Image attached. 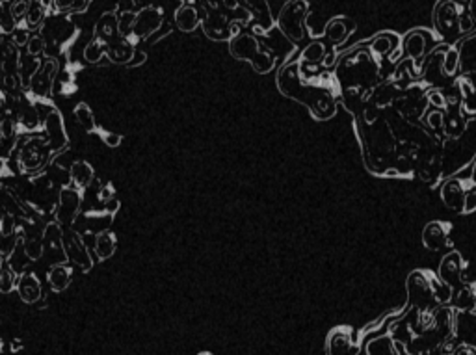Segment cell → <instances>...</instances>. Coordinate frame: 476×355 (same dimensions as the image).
Masks as SVG:
<instances>
[{"label":"cell","mask_w":476,"mask_h":355,"mask_svg":"<svg viewBox=\"0 0 476 355\" xmlns=\"http://www.w3.org/2000/svg\"><path fill=\"white\" fill-rule=\"evenodd\" d=\"M231 54L236 58V60H246L253 65V69L257 73H268L274 67V56L270 52H264L258 49L257 39L249 34H236L233 39H231Z\"/></svg>","instance_id":"obj_1"},{"label":"cell","mask_w":476,"mask_h":355,"mask_svg":"<svg viewBox=\"0 0 476 355\" xmlns=\"http://www.w3.org/2000/svg\"><path fill=\"white\" fill-rule=\"evenodd\" d=\"M54 155L51 151V145L47 142L45 134H32L26 138L21 147H19V167L24 173L37 171L39 167H43L47 162L51 160V156Z\"/></svg>","instance_id":"obj_2"},{"label":"cell","mask_w":476,"mask_h":355,"mask_svg":"<svg viewBox=\"0 0 476 355\" xmlns=\"http://www.w3.org/2000/svg\"><path fill=\"white\" fill-rule=\"evenodd\" d=\"M307 10H309L307 0H290L283 6L281 13H279V28L292 43L304 39V23Z\"/></svg>","instance_id":"obj_3"},{"label":"cell","mask_w":476,"mask_h":355,"mask_svg":"<svg viewBox=\"0 0 476 355\" xmlns=\"http://www.w3.org/2000/svg\"><path fill=\"white\" fill-rule=\"evenodd\" d=\"M407 296L409 305L420 313H430L437 305L436 294L431 288V279L424 272H413L407 279Z\"/></svg>","instance_id":"obj_4"},{"label":"cell","mask_w":476,"mask_h":355,"mask_svg":"<svg viewBox=\"0 0 476 355\" xmlns=\"http://www.w3.org/2000/svg\"><path fill=\"white\" fill-rule=\"evenodd\" d=\"M82 205V194L76 186H63L58 194L56 206H54V218L62 227H71L78 216Z\"/></svg>","instance_id":"obj_5"},{"label":"cell","mask_w":476,"mask_h":355,"mask_svg":"<svg viewBox=\"0 0 476 355\" xmlns=\"http://www.w3.org/2000/svg\"><path fill=\"white\" fill-rule=\"evenodd\" d=\"M327 355H359L361 348L354 338V329L350 326H337L327 333L326 338Z\"/></svg>","instance_id":"obj_6"},{"label":"cell","mask_w":476,"mask_h":355,"mask_svg":"<svg viewBox=\"0 0 476 355\" xmlns=\"http://www.w3.org/2000/svg\"><path fill=\"white\" fill-rule=\"evenodd\" d=\"M65 231H62V225L54 221V224H47L43 229V257L51 260V264H62L67 260V253H65V240H63Z\"/></svg>","instance_id":"obj_7"},{"label":"cell","mask_w":476,"mask_h":355,"mask_svg":"<svg viewBox=\"0 0 476 355\" xmlns=\"http://www.w3.org/2000/svg\"><path fill=\"white\" fill-rule=\"evenodd\" d=\"M63 240H65V253H67V260H69L73 266L80 268L82 272H88V270L93 268V260L92 255L88 251L86 244L82 240V236L76 233V231H65L63 235Z\"/></svg>","instance_id":"obj_8"},{"label":"cell","mask_w":476,"mask_h":355,"mask_svg":"<svg viewBox=\"0 0 476 355\" xmlns=\"http://www.w3.org/2000/svg\"><path fill=\"white\" fill-rule=\"evenodd\" d=\"M43 134L47 136V142L51 145L52 153H60L67 147V134H65V125L63 117L58 110H52L51 114L43 119Z\"/></svg>","instance_id":"obj_9"},{"label":"cell","mask_w":476,"mask_h":355,"mask_svg":"<svg viewBox=\"0 0 476 355\" xmlns=\"http://www.w3.org/2000/svg\"><path fill=\"white\" fill-rule=\"evenodd\" d=\"M58 73V62L54 58H47L45 62L41 63L37 75L34 76V80L30 84V92L34 93L35 97H49L54 86V78Z\"/></svg>","instance_id":"obj_10"},{"label":"cell","mask_w":476,"mask_h":355,"mask_svg":"<svg viewBox=\"0 0 476 355\" xmlns=\"http://www.w3.org/2000/svg\"><path fill=\"white\" fill-rule=\"evenodd\" d=\"M162 21H164V15H162V10L156 6L144 8L142 12L136 15V23H134V30L132 34L138 35V37H147L149 34L156 32L160 28Z\"/></svg>","instance_id":"obj_11"},{"label":"cell","mask_w":476,"mask_h":355,"mask_svg":"<svg viewBox=\"0 0 476 355\" xmlns=\"http://www.w3.org/2000/svg\"><path fill=\"white\" fill-rule=\"evenodd\" d=\"M17 292L24 303H37L41 299V294H43L41 281L37 279V275L32 272H24L23 275H19Z\"/></svg>","instance_id":"obj_12"},{"label":"cell","mask_w":476,"mask_h":355,"mask_svg":"<svg viewBox=\"0 0 476 355\" xmlns=\"http://www.w3.org/2000/svg\"><path fill=\"white\" fill-rule=\"evenodd\" d=\"M439 277L450 287H459L461 285V258L458 253H450L443 258L441 268H439Z\"/></svg>","instance_id":"obj_13"},{"label":"cell","mask_w":476,"mask_h":355,"mask_svg":"<svg viewBox=\"0 0 476 355\" xmlns=\"http://www.w3.org/2000/svg\"><path fill=\"white\" fill-rule=\"evenodd\" d=\"M71 279H73V268L65 262L52 264L47 274V283L54 292H63L71 285Z\"/></svg>","instance_id":"obj_14"},{"label":"cell","mask_w":476,"mask_h":355,"mask_svg":"<svg viewBox=\"0 0 476 355\" xmlns=\"http://www.w3.org/2000/svg\"><path fill=\"white\" fill-rule=\"evenodd\" d=\"M95 34H97L95 39L103 41L106 47H108L110 43H114L115 39H119L121 32H119V21H117V15H115V13H106L104 17L99 19Z\"/></svg>","instance_id":"obj_15"},{"label":"cell","mask_w":476,"mask_h":355,"mask_svg":"<svg viewBox=\"0 0 476 355\" xmlns=\"http://www.w3.org/2000/svg\"><path fill=\"white\" fill-rule=\"evenodd\" d=\"M73 30L75 26L71 24L69 17L67 15H60V17H54L49 21L47 24V34L51 35L54 43H63L67 41L73 35Z\"/></svg>","instance_id":"obj_16"},{"label":"cell","mask_w":476,"mask_h":355,"mask_svg":"<svg viewBox=\"0 0 476 355\" xmlns=\"http://www.w3.org/2000/svg\"><path fill=\"white\" fill-rule=\"evenodd\" d=\"M4 258H6L8 264H10V268H12L17 275H23L24 272H26V266H28L32 260H30V257L26 255L23 236L15 240V244H13V247H12V251L8 253V257H4Z\"/></svg>","instance_id":"obj_17"},{"label":"cell","mask_w":476,"mask_h":355,"mask_svg":"<svg viewBox=\"0 0 476 355\" xmlns=\"http://www.w3.org/2000/svg\"><path fill=\"white\" fill-rule=\"evenodd\" d=\"M205 32H207V35H210V37H214V39H227V37H235V34L231 32V26L229 23H227V19L224 17V15H220V13H212V15H208L207 21H205Z\"/></svg>","instance_id":"obj_18"},{"label":"cell","mask_w":476,"mask_h":355,"mask_svg":"<svg viewBox=\"0 0 476 355\" xmlns=\"http://www.w3.org/2000/svg\"><path fill=\"white\" fill-rule=\"evenodd\" d=\"M17 121L21 128L26 132H34L37 130L39 126V114H37V108L34 104L28 103V101H21V104L17 106Z\"/></svg>","instance_id":"obj_19"},{"label":"cell","mask_w":476,"mask_h":355,"mask_svg":"<svg viewBox=\"0 0 476 355\" xmlns=\"http://www.w3.org/2000/svg\"><path fill=\"white\" fill-rule=\"evenodd\" d=\"M422 240H424V246L428 247V249L439 251V249L447 244V229H445V225L439 224V221H434V224L426 225Z\"/></svg>","instance_id":"obj_20"},{"label":"cell","mask_w":476,"mask_h":355,"mask_svg":"<svg viewBox=\"0 0 476 355\" xmlns=\"http://www.w3.org/2000/svg\"><path fill=\"white\" fill-rule=\"evenodd\" d=\"M69 181L78 190L86 188L93 181V167L84 160L73 162L69 167Z\"/></svg>","instance_id":"obj_21"},{"label":"cell","mask_w":476,"mask_h":355,"mask_svg":"<svg viewBox=\"0 0 476 355\" xmlns=\"http://www.w3.org/2000/svg\"><path fill=\"white\" fill-rule=\"evenodd\" d=\"M441 197L447 203V206H450L454 210L465 208V197H467V194L461 190V183L459 181H450V183L445 184Z\"/></svg>","instance_id":"obj_22"},{"label":"cell","mask_w":476,"mask_h":355,"mask_svg":"<svg viewBox=\"0 0 476 355\" xmlns=\"http://www.w3.org/2000/svg\"><path fill=\"white\" fill-rule=\"evenodd\" d=\"M115 247H117V238L112 231H101L95 236V255H97L101 260H106L115 253Z\"/></svg>","instance_id":"obj_23"},{"label":"cell","mask_w":476,"mask_h":355,"mask_svg":"<svg viewBox=\"0 0 476 355\" xmlns=\"http://www.w3.org/2000/svg\"><path fill=\"white\" fill-rule=\"evenodd\" d=\"M134 52L136 51L131 47V41H126L125 37H119V39H115L114 43H110L106 47V54L115 63H125L128 60H132Z\"/></svg>","instance_id":"obj_24"},{"label":"cell","mask_w":476,"mask_h":355,"mask_svg":"<svg viewBox=\"0 0 476 355\" xmlns=\"http://www.w3.org/2000/svg\"><path fill=\"white\" fill-rule=\"evenodd\" d=\"M0 142H2V158L6 160L12 149H15V121L13 117L4 115L0 123Z\"/></svg>","instance_id":"obj_25"},{"label":"cell","mask_w":476,"mask_h":355,"mask_svg":"<svg viewBox=\"0 0 476 355\" xmlns=\"http://www.w3.org/2000/svg\"><path fill=\"white\" fill-rule=\"evenodd\" d=\"M352 28H354V23L346 19H331L326 26V37L333 43H342L350 35Z\"/></svg>","instance_id":"obj_26"},{"label":"cell","mask_w":476,"mask_h":355,"mask_svg":"<svg viewBox=\"0 0 476 355\" xmlns=\"http://www.w3.org/2000/svg\"><path fill=\"white\" fill-rule=\"evenodd\" d=\"M367 355H400V353H398L396 344H395V340L391 338V335H383V337L368 340Z\"/></svg>","instance_id":"obj_27"},{"label":"cell","mask_w":476,"mask_h":355,"mask_svg":"<svg viewBox=\"0 0 476 355\" xmlns=\"http://www.w3.org/2000/svg\"><path fill=\"white\" fill-rule=\"evenodd\" d=\"M39 60H35V56H30V54H26L24 58H21V65H19V78H21V84H23V87H30V84H32V80H34V76L37 75V71H39L41 67Z\"/></svg>","instance_id":"obj_28"},{"label":"cell","mask_w":476,"mask_h":355,"mask_svg":"<svg viewBox=\"0 0 476 355\" xmlns=\"http://www.w3.org/2000/svg\"><path fill=\"white\" fill-rule=\"evenodd\" d=\"M175 23H177L179 30L183 32H192V30L199 24V15L197 10L192 6H183L175 12Z\"/></svg>","instance_id":"obj_29"},{"label":"cell","mask_w":476,"mask_h":355,"mask_svg":"<svg viewBox=\"0 0 476 355\" xmlns=\"http://www.w3.org/2000/svg\"><path fill=\"white\" fill-rule=\"evenodd\" d=\"M19 65H21V56L17 52V47L4 43V60H2V71L4 75L19 76Z\"/></svg>","instance_id":"obj_30"},{"label":"cell","mask_w":476,"mask_h":355,"mask_svg":"<svg viewBox=\"0 0 476 355\" xmlns=\"http://www.w3.org/2000/svg\"><path fill=\"white\" fill-rule=\"evenodd\" d=\"M75 117L78 121V125L88 132L97 130V123H95V117H93L92 108L88 106L86 103H80L75 106Z\"/></svg>","instance_id":"obj_31"},{"label":"cell","mask_w":476,"mask_h":355,"mask_svg":"<svg viewBox=\"0 0 476 355\" xmlns=\"http://www.w3.org/2000/svg\"><path fill=\"white\" fill-rule=\"evenodd\" d=\"M326 47H324V43H320V41H313V43H309V45L305 47L304 52H301V56H299V60L301 62H311V63H320L324 58H326Z\"/></svg>","instance_id":"obj_32"},{"label":"cell","mask_w":476,"mask_h":355,"mask_svg":"<svg viewBox=\"0 0 476 355\" xmlns=\"http://www.w3.org/2000/svg\"><path fill=\"white\" fill-rule=\"evenodd\" d=\"M17 283H19L17 274H15V272L10 268L8 260L4 258L2 272H0V290H2L4 294H10L12 290H15V288H17Z\"/></svg>","instance_id":"obj_33"},{"label":"cell","mask_w":476,"mask_h":355,"mask_svg":"<svg viewBox=\"0 0 476 355\" xmlns=\"http://www.w3.org/2000/svg\"><path fill=\"white\" fill-rule=\"evenodd\" d=\"M104 54H106V45L99 39L92 41V43L84 49V60L90 63H97Z\"/></svg>","instance_id":"obj_34"},{"label":"cell","mask_w":476,"mask_h":355,"mask_svg":"<svg viewBox=\"0 0 476 355\" xmlns=\"http://www.w3.org/2000/svg\"><path fill=\"white\" fill-rule=\"evenodd\" d=\"M45 12H47V6H43L41 2H37V0H32V6H30L28 13H26V26H37V24L43 21V17H45Z\"/></svg>","instance_id":"obj_35"},{"label":"cell","mask_w":476,"mask_h":355,"mask_svg":"<svg viewBox=\"0 0 476 355\" xmlns=\"http://www.w3.org/2000/svg\"><path fill=\"white\" fill-rule=\"evenodd\" d=\"M406 52L411 58H419L424 52V37L420 34H411L406 39Z\"/></svg>","instance_id":"obj_36"},{"label":"cell","mask_w":476,"mask_h":355,"mask_svg":"<svg viewBox=\"0 0 476 355\" xmlns=\"http://www.w3.org/2000/svg\"><path fill=\"white\" fill-rule=\"evenodd\" d=\"M15 229H17V218H15L13 214L4 210L2 212V224H0V233H2V236H4V238L12 236L13 233H15Z\"/></svg>","instance_id":"obj_37"},{"label":"cell","mask_w":476,"mask_h":355,"mask_svg":"<svg viewBox=\"0 0 476 355\" xmlns=\"http://www.w3.org/2000/svg\"><path fill=\"white\" fill-rule=\"evenodd\" d=\"M393 39H391V35H378L376 39L372 41V51L376 52V54H379V56H383V54H387V52L393 51Z\"/></svg>","instance_id":"obj_38"},{"label":"cell","mask_w":476,"mask_h":355,"mask_svg":"<svg viewBox=\"0 0 476 355\" xmlns=\"http://www.w3.org/2000/svg\"><path fill=\"white\" fill-rule=\"evenodd\" d=\"M30 6H32V0H13L12 4H10V13L15 19H23L26 17Z\"/></svg>","instance_id":"obj_39"},{"label":"cell","mask_w":476,"mask_h":355,"mask_svg":"<svg viewBox=\"0 0 476 355\" xmlns=\"http://www.w3.org/2000/svg\"><path fill=\"white\" fill-rule=\"evenodd\" d=\"M456 67H458V52L450 49L445 56V62H443V71H445V75H452Z\"/></svg>","instance_id":"obj_40"},{"label":"cell","mask_w":476,"mask_h":355,"mask_svg":"<svg viewBox=\"0 0 476 355\" xmlns=\"http://www.w3.org/2000/svg\"><path fill=\"white\" fill-rule=\"evenodd\" d=\"M26 51H28L30 56H39L41 52L45 51V41H43V37H41V35L30 37L28 45H26Z\"/></svg>","instance_id":"obj_41"},{"label":"cell","mask_w":476,"mask_h":355,"mask_svg":"<svg viewBox=\"0 0 476 355\" xmlns=\"http://www.w3.org/2000/svg\"><path fill=\"white\" fill-rule=\"evenodd\" d=\"M114 195H115V190L112 184L110 183L101 184V188H99V201H101L103 205H108L110 201L114 199Z\"/></svg>","instance_id":"obj_42"},{"label":"cell","mask_w":476,"mask_h":355,"mask_svg":"<svg viewBox=\"0 0 476 355\" xmlns=\"http://www.w3.org/2000/svg\"><path fill=\"white\" fill-rule=\"evenodd\" d=\"M101 138H103L104 144L108 145V147H112V149H114V147H119L121 142H123V136H121V134H115V132H103Z\"/></svg>","instance_id":"obj_43"},{"label":"cell","mask_w":476,"mask_h":355,"mask_svg":"<svg viewBox=\"0 0 476 355\" xmlns=\"http://www.w3.org/2000/svg\"><path fill=\"white\" fill-rule=\"evenodd\" d=\"M15 21H17V19L10 13V8H4V15H2V32H6L8 34V32L15 30Z\"/></svg>","instance_id":"obj_44"},{"label":"cell","mask_w":476,"mask_h":355,"mask_svg":"<svg viewBox=\"0 0 476 355\" xmlns=\"http://www.w3.org/2000/svg\"><path fill=\"white\" fill-rule=\"evenodd\" d=\"M30 41V34L26 28H15V32H13V43H15V47H21V45H28Z\"/></svg>","instance_id":"obj_45"},{"label":"cell","mask_w":476,"mask_h":355,"mask_svg":"<svg viewBox=\"0 0 476 355\" xmlns=\"http://www.w3.org/2000/svg\"><path fill=\"white\" fill-rule=\"evenodd\" d=\"M428 125H430L431 128H441V126L445 125V115H443L441 112H431V114L428 115Z\"/></svg>","instance_id":"obj_46"},{"label":"cell","mask_w":476,"mask_h":355,"mask_svg":"<svg viewBox=\"0 0 476 355\" xmlns=\"http://www.w3.org/2000/svg\"><path fill=\"white\" fill-rule=\"evenodd\" d=\"M428 99H430V103L434 104V106H437V108H445V106H447V101L443 97V93H439V92H431L430 95H428Z\"/></svg>","instance_id":"obj_47"},{"label":"cell","mask_w":476,"mask_h":355,"mask_svg":"<svg viewBox=\"0 0 476 355\" xmlns=\"http://www.w3.org/2000/svg\"><path fill=\"white\" fill-rule=\"evenodd\" d=\"M465 210H476V190L469 192L465 197Z\"/></svg>","instance_id":"obj_48"},{"label":"cell","mask_w":476,"mask_h":355,"mask_svg":"<svg viewBox=\"0 0 476 355\" xmlns=\"http://www.w3.org/2000/svg\"><path fill=\"white\" fill-rule=\"evenodd\" d=\"M145 58H147V56H145L144 51H136V52H134V56H132V60L128 63H131V65H142V63L145 62Z\"/></svg>","instance_id":"obj_49"},{"label":"cell","mask_w":476,"mask_h":355,"mask_svg":"<svg viewBox=\"0 0 476 355\" xmlns=\"http://www.w3.org/2000/svg\"><path fill=\"white\" fill-rule=\"evenodd\" d=\"M454 355H476V349L472 348V346H467V344H463V346H459L458 349H456V353Z\"/></svg>","instance_id":"obj_50"},{"label":"cell","mask_w":476,"mask_h":355,"mask_svg":"<svg viewBox=\"0 0 476 355\" xmlns=\"http://www.w3.org/2000/svg\"><path fill=\"white\" fill-rule=\"evenodd\" d=\"M76 0H54V4H56V10H67V8H73L75 6Z\"/></svg>","instance_id":"obj_51"},{"label":"cell","mask_w":476,"mask_h":355,"mask_svg":"<svg viewBox=\"0 0 476 355\" xmlns=\"http://www.w3.org/2000/svg\"><path fill=\"white\" fill-rule=\"evenodd\" d=\"M21 348H23V342H21V340H13V344H12L13 351H17V349H21Z\"/></svg>","instance_id":"obj_52"},{"label":"cell","mask_w":476,"mask_h":355,"mask_svg":"<svg viewBox=\"0 0 476 355\" xmlns=\"http://www.w3.org/2000/svg\"><path fill=\"white\" fill-rule=\"evenodd\" d=\"M37 2H41V4H43V6H49V4H51L52 0H37Z\"/></svg>","instance_id":"obj_53"},{"label":"cell","mask_w":476,"mask_h":355,"mask_svg":"<svg viewBox=\"0 0 476 355\" xmlns=\"http://www.w3.org/2000/svg\"><path fill=\"white\" fill-rule=\"evenodd\" d=\"M472 181H474V184H476V166H474V171H472Z\"/></svg>","instance_id":"obj_54"},{"label":"cell","mask_w":476,"mask_h":355,"mask_svg":"<svg viewBox=\"0 0 476 355\" xmlns=\"http://www.w3.org/2000/svg\"><path fill=\"white\" fill-rule=\"evenodd\" d=\"M199 355H212V353H208V351H201Z\"/></svg>","instance_id":"obj_55"},{"label":"cell","mask_w":476,"mask_h":355,"mask_svg":"<svg viewBox=\"0 0 476 355\" xmlns=\"http://www.w3.org/2000/svg\"><path fill=\"white\" fill-rule=\"evenodd\" d=\"M4 2H8V0H4Z\"/></svg>","instance_id":"obj_56"}]
</instances>
